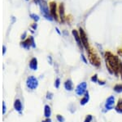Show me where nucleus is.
Segmentation results:
<instances>
[{"instance_id":"5","label":"nucleus","mask_w":122,"mask_h":122,"mask_svg":"<svg viewBox=\"0 0 122 122\" xmlns=\"http://www.w3.org/2000/svg\"><path fill=\"white\" fill-rule=\"evenodd\" d=\"M78 31H79V35H80L81 39V43H82V44H83L84 48L86 49V52H87L90 48V46L89 44V40H88V37H87V35H86V33L85 32V30L81 27H80Z\"/></svg>"},{"instance_id":"6","label":"nucleus","mask_w":122,"mask_h":122,"mask_svg":"<svg viewBox=\"0 0 122 122\" xmlns=\"http://www.w3.org/2000/svg\"><path fill=\"white\" fill-rule=\"evenodd\" d=\"M116 98L114 96L111 95L109 96L105 101V103H104V109H105V111H111L115 108L116 106Z\"/></svg>"},{"instance_id":"16","label":"nucleus","mask_w":122,"mask_h":122,"mask_svg":"<svg viewBox=\"0 0 122 122\" xmlns=\"http://www.w3.org/2000/svg\"><path fill=\"white\" fill-rule=\"evenodd\" d=\"M114 109H115V111H117L118 114H122V98H120L119 99H118Z\"/></svg>"},{"instance_id":"22","label":"nucleus","mask_w":122,"mask_h":122,"mask_svg":"<svg viewBox=\"0 0 122 122\" xmlns=\"http://www.w3.org/2000/svg\"><path fill=\"white\" fill-rule=\"evenodd\" d=\"M56 120H57V121H58V122H64V121H65L64 117L62 115H60V114L56 115Z\"/></svg>"},{"instance_id":"12","label":"nucleus","mask_w":122,"mask_h":122,"mask_svg":"<svg viewBox=\"0 0 122 122\" xmlns=\"http://www.w3.org/2000/svg\"><path fill=\"white\" fill-rule=\"evenodd\" d=\"M59 14H60V18L62 23H64L66 21V16L65 12H64V3H60L59 6Z\"/></svg>"},{"instance_id":"23","label":"nucleus","mask_w":122,"mask_h":122,"mask_svg":"<svg viewBox=\"0 0 122 122\" xmlns=\"http://www.w3.org/2000/svg\"><path fill=\"white\" fill-rule=\"evenodd\" d=\"M54 98V94H53V93H51V92H47L46 94V98L47 100H51L52 98Z\"/></svg>"},{"instance_id":"7","label":"nucleus","mask_w":122,"mask_h":122,"mask_svg":"<svg viewBox=\"0 0 122 122\" xmlns=\"http://www.w3.org/2000/svg\"><path fill=\"white\" fill-rule=\"evenodd\" d=\"M49 7H50L51 15V17H53V19H55L56 21H58L59 17H58V11H57L56 3L54 1L50 2V3H49Z\"/></svg>"},{"instance_id":"9","label":"nucleus","mask_w":122,"mask_h":122,"mask_svg":"<svg viewBox=\"0 0 122 122\" xmlns=\"http://www.w3.org/2000/svg\"><path fill=\"white\" fill-rule=\"evenodd\" d=\"M21 45H22L23 48H26V49H29L31 46L33 48H35V44H34V40H33V38L32 36H29V38H28L27 39H25L24 42L21 43Z\"/></svg>"},{"instance_id":"28","label":"nucleus","mask_w":122,"mask_h":122,"mask_svg":"<svg viewBox=\"0 0 122 122\" xmlns=\"http://www.w3.org/2000/svg\"><path fill=\"white\" fill-rule=\"evenodd\" d=\"M42 122H52V121L51 120V118H46L44 121H42Z\"/></svg>"},{"instance_id":"15","label":"nucleus","mask_w":122,"mask_h":122,"mask_svg":"<svg viewBox=\"0 0 122 122\" xmlns=\"http://www.w3.org/2000/svg\"><path fill=\"white\" fill-rule=\"evenodd\" d=\"M29 68L32 70H38V59L36 58H33L29 62Z\"/></svg>"},{"instance_id":"19","label":"nucleus","mask_w":122,"mask_h":122,"mask_svg":"<svg viewBox=\"0 0 122 122\" xmlns=\"http://www.w3.org/2000/svg\"><path fill=\"white\" fill-rule=\"evenodd\" d=\"M90 81L92 83H97L98 84V81H99V76H98L97 74H94L93 76L90 77Z\"/></svg>"},{"instance_id":"14","label":"nucleus","mask_w":122,"mask_h":122,"mask_svg":"<svg viewBox=\"0 0 122 122\" xmlns=\"http://www.w3.org/2000/svg\"><path fill=\"white\" fill-rule=\"evenodd\" d=\"M14 109L20 114L23 111V105L20 99H15L14 102Z\"/></svg>"},{"instance_id":"26","label":"nucleus","mask_w":122,"mask_h":122,"mask_svg":"<svg viewBox=\"0 0 122 122\" xmlns=\"http://www.w3.org/2000/svg\"><path fill=\"white\" fill-rule=\"evenodd\" d=\"M81 60L84 62V63L85 64H88V62H87V60H86V57L84 56L83 54H81Z\"/></svg>"},{"instance_id":"17","label":"nucleus","mask_w":122,"mask_h":122,"mask_svg":"<svg viewBox=\"0 0 122 122\" xmlns=\"http://www.w3.org/2000/svg\"><path fill=\"white\" fill-rule=\"evenodd\" d=\"M51 116V108L49 105L44 106V116L46 118H50Z\"/></svg>"},{"instance_id":"3","label":"nucleus","mask_w":122,"mask_h":122,"mask_svg":"<svg viewBox=\"0 0 122 122\" xmlns=\"http://www.w3.org/2000/svg\"><path fill=\"white\" fill-rule=\"evenodd\" d=\"M88 84L86 81H82L79 83L75 88V93L78 97L83 96L86 92H88Z\"/></svg>"},{"instance_id":"27","label":"nucleus","mask_w":122,"mask_h":122,"mask_svg":"<svg viewBox=\"0 0 122 122\" xmlns=\"http://www.w3.org/2000/svg\"><path fill=\"white\" fill-rule=\"evenodd\" d=\"M117 54L119 57H122V48H118L117 49Z\"/></svg>"},{"instance_id":"10","label":"nucleus","mask_w":122,"mask_h":122,"mask_svg":"<svg viewBox=\"0 0 122 122\" xmlns=\"http://www.w3.org/2000/svg\"><path fill=\"white\" fill-rule=\"evenodd\" d=\"M41 7H42V12L43 13V15L46 17V18L49 20H52L51 18L52 17H51V12L49 11L46 3H45L44 1H42V3L41 4Z\"/></svg>"},{"instance_id":"24","label":"nucleus","mask_w":122,"mask_h":122,"mask_svg":"<svg viewBox=\"0 0 122 122\" xmlns=\"http://www.w3.org/2000/svg\"><path fill=\"white\" fill-rule=\"evenodd\" d=\"M98 84H99V85H101V86H103V85H105V84H106V80H99V81H98Z\"/></svg>"},{"instance_id":"11","label":"nucleus","mask_w":122,"mask_h":122,"mask_svg":"<svg viewBox=\"0 0 122 122\" xmlns=\"http://www.w3.org/2000/svg\"><path fill=\"white\" fill-rule=\"evenodd\" d=\"M64 87L65 88L66 91L72 92L74 89V84L71 79H67L64 83Z\"/></svg>"},{"instance_id":"30","label":"nucleus","mask_w":122,"mask_h":122,"mask_svg":"<svg viewBox=\"0 0 122 122\" xmlns=\"http://www.w3.org/2000/svg\"><path fill=\"white\" fill-rule=\"evenodd\" d=\"M120 75H121V80H122V70L120 71Z\"/></svg>"},{"instance_id":"18","label":"nucleus","mask_w":122,"mask_h":122,"mask_svg":"<svg viewBox=\"0 0 122 122\" xmlns=\"http://www.w3.org/2000/svg\"><path fill=\"white\" fill-rule=\"evenodd\" d=\"M113 91L117 93H122V84H117L114 85Z\"/></svg>"},{"instance_id":"13","label":"nucleus","mask_w":122,"mask_h":122,"mask_svg":"<svg viewBox=\"0 0 122 122\" xmlns=\"http://www.w3.org/2000/svg\"><path fill=\"white\" fill-rule=\"evenodd\" d=\"M90 93H89V91H88V92H86V93L81 97V98L80 99V105L81 106H86V104L90 102Z\"/></svg>"},{"instance_id":"21","label":"nucleus","mask_w":122,"mask_h":122,"mask_svg":"<svg viewBox=\"0 0 122 122\" xmlns=\"http://www.w3.org/2000/svg\"><path fill=\"white\" fill-rule=\"evenodd\" d=\"M60 84H61V80H60V78H56V80H55L54 86L56 87V88H60Z\"/></svg>"},{"instance_id":"25","label":"nucleus","mask_w":122,"mask_h":122,"mask_svg":"<svg viewBox=\"0 0 122 122\" xmlns=\"http://www.w3.org/2000/svg\"><path fill=\"white\" fill-rule=\"evenodd\" d=\"M7 111V107H6V104H5V102H3V114L4 115Z\"/></svg>"},{"instance_id":"2","label":"nucleus","mask_w":122,"mask_h":122,"mask_svg":"<svg viewBox=\"0 0 122 122\" xmlns=\"http://www.w3.org/2000/svg\"><path fill=\"white\" fill-rule=\"evenodd\" d=\"M86 52L88 55V59L92 66H95V67H99L101 66V59H100L99 55L95 51V49L90 47V48Z\"/></svg>"},{"instance_id":"4","label":"nucleus","mask_w":122,"mask_h":122,"mask_svg":"<svg viewBox=\"0 0 122 122\" xmlns=\"http://www.w3.org/2000/svg\"><path fill=\"white\" fill-rule=\"evenodd\" d=\"M26 86L29 89L35 90L38 87V80L33 76H29L26 80Z\"/></svg>"},{"instance_id":"20","label":"nucleus","mask_w":122,"mask_h":122,"mask_svg":"<svg viewBox=\"0 0 122 122\" xmlns=\"http://www.w3.org/2000/svg\"><path fill=\"white\" fill-rule=\"evenodd\" d=\"M93 116L91 115V114H89V115H86V116L85 117L84 119V122H92L93 121Z\"/></svg>"},{"instance_id":"31","label":"nucleus","mask_w":122,"mask_h":122,"mask_svg":"<svg viewBox=\"0 0 122 122\" xmlns=\"http://www.w3.org/2000/svg\"><path fill=\"white\" fill-rule=\"evenodd\" d=\"M5 49H6V48H5V47H3V54L5 53Z\"/></svg>"},{"instance_id":"8","label":"nucleus","mask_w":122,"mask_h":122,"mask_svg":"<svg viewBox=\"0 0 122 122\" xmlns=\"http://www.w3.org/2000/svg\"><path fill=\"white\" fill-rule=\"evenodd\" d=\"M72 36H73L74 39H75L76 44H77L78 48H80L81 51H83L85 48L83 47V44H82V43H81V37L79 35V31L76 30V29H72Z\"/></svg>"},{"instance_id":"1","label":"nucleus","mask_w":122,"mask_h":122,"mask_svg":"<svg viewBox=\"0 0 122 122\" xmlns=\"http://www.w3.org/2000/svg\"><path fill=\"white\" fill-rule=\"evenodd\" d=\"M104 59L108 72L111 75H115L117 77L120 75V66L121 64L118 56L114 55L110 51H107L104 53Z\"/></svg>"},{"instance_id":"29","label":"nucleus","mask_w":122,"mask_h":122,"mask_svg":"<svg viewBox=\"0 0 122 122\" xmlns=\"http://www.w3.org/2000/svg\"><path fill=\"white\" fill-rule=\"evenodd\" d=\"M32 17H33V18L34 19V20H36V21H38V17L37 15L36 16H35V15H32Z\"/></svg>"}]
</instances>
